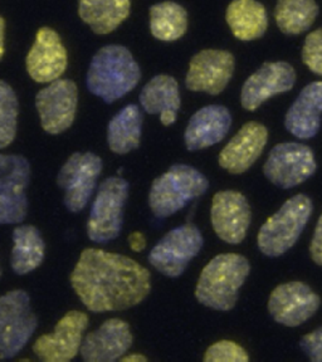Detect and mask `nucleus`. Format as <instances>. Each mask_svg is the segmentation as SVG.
I'll return each instance as SVG.
<instances>
[{"instance_id": "nucleus-1", "label": "nucleus", "mask_w": 322, "mask_h": 362, "mask_svg": "<svg viewBox=\"0 0 322 362\" xmlns=\"http://www.w3.org/2000/svg\"><path fill=\"white\" fill-rule=\"evenodd\" d=\"M71 284L91 312L124 311L146 298L151 276L129 257L88 248L81 253Z\"/></svg>"}, {"instance_id": "nucleus-2", "label": "nucleus", "mask_w": 322, "mask_h": 362, "mask_svg": "<svg viewBox=\"0 0 322 362\" xmlns=\"http://www.w3.org/2000/svg\"><path fill=\"white\" fill-rule=\"evenodd\" d=\"M142 78V71L127 48L106 45L92 58L86 85L92 95L106 103L124 97Z\"/></svg>"}, {"instance_id": "nucleus-3", "label": "nucleus", "mask_w": 322, "mask_h": 362, "mask_svg": "<svg viewBox=\"0 0 322 362\" xmlns=\"http://www.w3.org/2000/svg\"><path fill=\"white\" fill-rule=\"evenodd\" d=\"M249 262L243 255H217L204 267L195 288L202 305L218 311H231L238 300V291L248 277Z\"/></svg>"}, {"instance_id": "nucleus-4", "label": "nucleus", "mask_w": 322, "mask_h": 362, "mask_svg": "<svg viewBox=\"0 0 322 362\" xmlns=\"http://www.w3.org/2000/svg\"><path fill=\"white\" fill-rule=\"evenodd\" d=\"M209 187V181L192 166L173 165L165 174L155 179L149 194V205L154 215L164 219L202 197Z\"/></svg>"}, {"instance_id": "nucleus-5", "label": "nucleus", "mask_w": 322, "mask_h": 362, "mask_svg": "<svg viewBox=\"0 0 322 362\" xmlns=\"http://www.w3.org/2000/svg\"><path fill=\"white\" fill-rule=\"evenodd\" d=\"M312 202L305 194L289 198L260 226L257 243L267 257H280L294 247L312 214Z\"/></svg>"}, {"instance_id": "nucleus-6", "label": "nucleus", "mask_w": 322, "mask_h": 362, "mask_svg": "<svg viewBox=\"0 0 322 362\" xmlns=\"http://www.w3.org/2000/svg\"><path fill=\"white\" fill-rule=\"evenodd\" d=\"M129 189V181L120 176L102 181L87 221V235L92 242L108 243L121 234Z\"/></svg>"}, {"instance_id": "nucleus-7", "label": "nucleus", "mask_w": 322, "mask_h": 362, "mask_svg": "<svg viewBox=\"0 0 322 362\" xmlns=\"http://www.w3.org/2000/svg\"><path fill=\"white\" fill-rule=\"evenodd\" d=\"M38 321L30 310V298L22 289L0 297V358L18 355L33 336Z\"/></svg>"}, {"instance_id": "nucleus-8", "label": "nucleus", "mask_w": 322, "mask_h": 362, "mask_svg": "<svg viewBox=\"0 0 322 362\" xmlns=\"http://www.w3.org/2000/svg\"><path fill=\"white\" fill-rule=\"evenodd\" d=\"M203 235L194 224H183L161 238L149 253L147 259L166 277L181 276L189 262L203 247Z\"/></svg>"}, {"instance_id": "nucleus-9", "label": "nucleus", "mask_w": 322, "mask_h": 362, "mask_svg": "<svg viewBox=\"0 0 322 362\" xmlns=\"http://www.w3.org/2000/svg\"><path fill=\"white\" fill-rule=\"evenodd\" d=\"M30 165L21 155L0 153V224L22 223L28 210Z\"/></svg>"}, {"instance_id": "nucleus-10", "label": "nucleus", "mask_w": 322, "mask_h": 362, "mask_svg": "<svg viewBox=\"0 0 322 362\" xmlns=\"http://www.w3.org/2000/svg\"><path fill=\"white\" fill-rule=\"evenodd\" d=\"M263 171L272 184L282 189H291L315 174V155L311 148L304 144H278L268 155Z\"/></svg>"}, {"instance_id": "nucleus-11", "label": "nucleus", "mask_w": 322, "mask_h": 362, "mask_svg": "<svg viewBox=\"0 0 322 362\" xmlns=\"http://www.w3.org/2000/svg\"><path fill=\"white\" fill-rule=\"evenodd\" d=\"M102 160L92 153H76L68 158L58 174V185L64 192L63 203L71 213L85 209L96 189Z\"/></svg>"}, {"instance_id": "nucleus-12", "label": "nucleus", "mask_w": 322, "mask_h": 362, "mask_svg": "<svg viewBox=\"0 0 322 362\" xmlns=\"http://www.w3.org/2000/svg\"><path fill=\"white\" fill-rule=\"evenodd\" d=\"M40 124L51 135L62 134L74 124L77 108V87L71 79H56L35 97Z\"/></svg>"}, {"instance_id": "nucleus-13", "label": "nucleus", "mask_w": 322, "mask_h": 362, "mask_svg": "<svg viewBox=\"0 0 322 362\" xmlns=\"http://www.w3.org/2000/svg\"><path fill=\"white\" fill-rule=\"evenodd\" d=\"M88 326V317L79 311L68 312L52 334H43L34 342L33 352L45 362H68L81 350L82 336Z\"/></svg>"}, {"instance_id": "nucleus-14", "label": "nucleus", "mask_w": 322, "mask_h": 362, "mask_svg": "<svg viewBox=\"0 0 322 362\" xmlns=\"http://www.w3.org/2000/svg\"><path fill=\"white\" fill-rule=\"evenodd\" d=\"M320 303V297L305 283H284L272 292L268 311L276 322L296 327L311 318Z\"/></svg>"}, {"instance_id": "nucleus-15", "label": "nucleus", "mask_w": 322, "mask_h": 362, "mask_svg": "<svg viewBox=\"0 0 322 362\" xmlns=\"http://www.w3.org/2000/svg\"><path fill=\"white\" fill-rule=\"evenodd\" d=\"M234 57L219 49H204L192 57L185 85L194 92L219 95L232 78Z\"/></svg>"}, {"instance_id": "nucleus-16", "label": "nucleus", "mask_w": 322, "mask_h": 362, "mask_svg": "<svg viewBox=\"0 0 322 362\" xmlns=\"http://www.w3.org/2000/svg\"><path fill=\"white\" fill-rule=\"evenodd\" d=\"M212 226L217 235L226 243L243 240L251 224V208L241 192L224 190L217 192L210 209Z\"/></svg>"}, {"instance_id": "nucleus-17", "label": "nucleus", "mask_w": 322, "mask_h": 362, "mask_svg": "<svg viewBox=\"0 0 322 362\" xmlns=\"http://www.w3.org/2000/svg\"><path fill=\"white\" fill-rule=\"evenodd\" d=\"M294 81L296 72L289 63H265L244 82L241 103L247 111H255L271 97L291 90Z\"/></svg>"}, {"instance_id": "nucleus-18", "label": "nucleus", "mask_w": 322, "mask_h": 362, "mask_svg": "<svg viewBox=\"0 0 322 362\" xmlns=\"http://www.w3.org/2000/svg\"><path fill=\"white\" fill-rule=\"evenodd\" d=\"M131 345L132 334L129 323L111 318L82 339L79 354L87 362H113L124 356Z\"/></svg>"}, {"instance_id": "nucleus-19", "label": "nucleus", "mask_w": 322, "mask_h": 362, "mask_svg": "<svg viewBox=\"0 0 322 362\" xmlns=\"http://www.w3.org/2000/svg\"><path fill=\"white\" fill-rule=\"evenodd\" d=\"M67 68V52L59 35L51 28H40L27 56V69L40 83L53 82Z\"/></svg>"}, {"instance_id": "nucleus-20", "label": "nucleus", "mask_w": 322, "mask_h": 362, "mask_svg": "<svg viewBox=\"0 0 322 362\" xmlns=\"http://www.w3.org/2000/svg\"><path fill=\"white\" fill-rule=\"evenodd\" d=\"M268 131L260 122H248L233 136L219 153V165L232 174H242L255 164L266 146Z\"/></svg>"}, {"instance_id": "nucleus-21", "label": "nucleus", "mask_w": 322, "mask_h": 362, "mask_svg": "<svg viewBox=\"0 0 322 362\" xmlns=\"http://www.w3.org/2000/svg\"><path fill=\"white\" fill-rule=\"evenodd\" d=\"M232 126V116L228 108L210 105L194 113L184 134L188 150L197 151L213 146L226 137Z\"/></svg>"}, {"instance_id": "nucleus-22", "label": "nucleus", "mask_w": 322, "mask_h": 362, "mask_svg": "<svg viewBox=\"0 0 322 362\" xmlns=\"http://www.w3.org/2000/svg\"><path fill=\"white\" fill-rule=\"evenodd\" d=\"M322 113V82H312L301 90L286 113L284 124L289 134L301 140L316 136Z\"/></svg>"}, {"instance_id": "nucleus-23", "label": "nucleus", "mask_w": 322, "mask_h": 362, "mask_svg": "<svg viewBox=\"0 0 322 362\" xmlns=\"http://www.w3.org/2000/svg\"><path fill=\"white\" fill-rule=\"evenodd\" d=\"M139 100L145 112L160 115L164 126L176 122V113L180 108V93L176 78L166 74L154 77L142 88Z\"/></svg>"}, {"instance_id": "nucleus-24", "label": "nucleus", "mask_w": 322, "mask_h": 362, "mask_svg": "<svg viewBox=\"0 0 322 362\" xmlns=\"http://www.w3.org/2000/svg\"><path fill=\"white\" fill-rule=\"evenodd\" d=\"M226 19L234 37L244 42L260 38L268 27L266 8L257 0H233Z\"/></svg>"}, {"instance_id": "nucleus-25", "label": "nucleus", "mask_w": 322, "mask_h": 362, "mask_svg": "<svg viewBox=\"0 0 322 362\" xmlns=\"http://www.w3.org/2000/svg\"><path fill=\"white\" fill-rule=\"evenodd\" d=\"M130 0H79V17L97 34H108L130 14Z\"/></svg>"}, {"instance_id": "nucleus-26", "label": "nucleus", "mask_w": 322, "mask_h": 362, "mask_svg": "<svg viewBox=\"0 0 322 362\" xmlns=\"http://www.w3.org/2000/svg\"><path fill=\"white\" fill-rule=\"evenodd\" d=\"M142 113L137 105H127L110 121L108 129V146L113 153L124 155L140 145Z\"/></svg>"}, {"instance_id": "nucleus-27", "label": "nucleus", "mask_w": 322, "mask_h": 362, "mask_svg": "<svg viewBox=\"0 0 322 362\" xmlns=\"http://www.w3.org/2000/svg\"><path fill=\"white\" fill-rule=\"evenodd\" d=\"M11 269L19 276L28 274L40 266L45 258V242L33 226H21L13 230Z\"/></svg>"}, {"instance_id": "nucleus-28", "label": "nucleus", "mask_w": 322, "mask_h": 362, "mask_svg": "<svg viewBox=\"0 0 322 362\" xmlns=\"http://www.w3.org/2000/svg\"><path fill=\"white\" fill-rule=\"evenodd\" d=\"M188 14L174 1L159 3L150 8V29L155 38L164 42L179 40L187 32Z\"/></svg>"}, {"instance_id": "nucleus-29", "label": "nucleus", "mask_w": 322, "mask_h": 362, "mask_svg": "<svg viewBox=\"0 0 322 362\" xmlns=\"http://www.w3.org/2000/svg\"><path fill=\"white\" fill-rule=\"evenodd\" d=\"M318 14L315 0H278L275 19L283 33L301 34L311 28Z\"/></svg>"}, {"instance_id": "nucleus-30", "label": "nucleus", "mask_w": 322, "mask_h": 362, "mask_svg": "<svg viewBox=\"0 0 322 362\" xmlns=\"http://www.w3.org/2000/svg\"><path fill=\"white\" fill-rule=\"evenodd\" d=\"M18 100L16 92L0 81V150L9 146L17 132Z\"/></svg>"}, {"instance_id": "nucleus-31", "label": "nucleus", "mask_w": 322, "mask_h": 362, "mask_svg": "<svg viewBox=\"0 0 322 362\" xmlns=\"http://www.w3.org/2000/svg\"><path fill=\"white\" fill-rule=\"evenodd\" d=\"M203 360L205 362H248L249 356L242 346L223 339L210 346Z\"/></svg>"}, {"instance_id": "nucleus-32", "label": "nucleus", "mask_w": 322, "mask_h": 362, "mask_svg": "<svg viewBox=\"0 0 322 362\" xmlns=\"http://www.w3.org/2000/svg\"><path fill=\"white\" fill-rule=\"evenodd\" d=\"M302 61L314 74L322 76V28L314 30L306 37Z\"/></svg>"}, {"instance_id": "nucleus-33", "label": "nucleus", "mask_w": 322, "mask_h": 362, "mask_svg": "<svg viewBox=\"0 0 322 362\" xmlns=\"http://www.w3.org/2000/svg\"><path fill=\"white\" fill-rule=\"evenodd\" d=\"M300 346L311 361L322 362V327L304 336Z\"/></svg>"}, {"instance_id": "nucleus-34", "label": "nucleus", "mask_w": 322, "mask_h": 362, "mask_svg": "<svg viewBox=\"0 0 322 362\" xmlns=\"http://www.w3.org/2000/svg\"><path fill=\"white\" fill-rule=\"evenodd\" d=\"M310 255L316 264L322 266V214L318 218L311 244H310Z\"/></svg>"}, {"instance_id": "nucleus-35", "label": "nucleus", "mask_w": 322, "mask_h": 362, "mask_svg": "<svg viewBox=\"0 0 322 362\" xmlns=\"http://www.w3.org/2000/svg\"><path fill=\"white\" fill-rule=\"evenodd\" d=\"M129 244L134 252H142L146 247V238L140 232H134L129 235Z\"/></svg>"}, {"instance_id": "nucleus-36", "label": "nucleus", "mask_w": 322, "mask_h": 362, "mask_svg": "<svg viewBox=\"0 0 322 362\" xmlns=\"http://www.w3.org/2000/svg\"><path fill=\"white\" fill-rule=\"evenodd\" d=\"M4 28H6V22L0 16V59L4 54Z\"/></svg>"}, {"instance_id": "nucleus-37", "label": "nucleus", "mask_w": 322, "mask_h": 362, "mask_svg": "<svg viewBox=\"0 0 322 362\" xmlns=\"http://www.w3.org/2000/svg\"><path fill=\"white\" fill-rule=\"evenodd\" d=\"M120 361L122 362H146L147 358L146 356H144V355H140V354H137V355H129V356H122L120 358Z\"/></svg>"}, {"instance_id": "nucleus-38", "label": "nucleus", "mask_w": 322, "mask_h": 362, "mask_svg": "<svg viewBox=\"0 0 322 362\" xmlns=\"http://www.w3.org/2000/svg\"><path fill=\"white\" fill-rule=\"evenodd\" d=\"M0 277H1V269H0Z\"/></svg>"}]
</instances>
